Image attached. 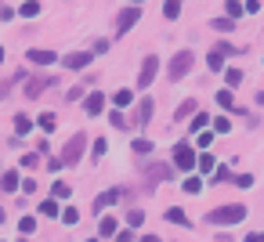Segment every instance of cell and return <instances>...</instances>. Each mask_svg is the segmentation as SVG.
Here are the masks:
<instances>
[{"mask_svg":"<svg viewBox=\"0 0 264 242\" xmlns=\"http://www.w3.org/2000/svg\"><path fill=\"white\" fill-rule=\"evenodd\" d=\"M242 217H246V206H242V202H232V206H217V210L206 213V220H210V224H235V220H242Z\"/></svg>","mask_w":264,"mask_h":242,"instance_id":"6da1fadb","label":"cell"},{"mask_svg":"<svg viewBox=\"0 0 264 242\" xmlns=\"http://www.w3.org/2000/svg\"><path fill=\"white\" fill-rule=\"evenodd\" d=\"M84 148H87V137H84V134H72L69 145L62 148V166H76L80 155H84Z\"/></svg>","mask_w":264,"mask_h":242,"instance_id":"7a4b0ae2","label":"cell"},{"mask_svg":"<svg viewBox=\"0 0 264 242\" xmlns=\"http://www.w3.org/2000/svg\"><path fill=\"white\" fill-rule=\"evenodd\" d=\"M188 69H192V51H181V54H174L170 58V80H185L188 76Z\"/></svg>","mask_w":264,"mask_h":242,"instance_id":"3957f363","label":"cell"},{"mask_svg":"<svg viewBox=\"0 0 264 242\" xmlns=\"http://www.w3.org/2000/svg\"><path fill=\"white\" fill-rule=\"evenodd\" d=\"M47 87H54V76H29V80H25V98L36 101Z\"/></svg>","mask_w":264,"mask_h":242,"instance_id":"277c9868","label":"cell"},{"mask_svg":"<svg viewBox=\"0 0 264 242\" xmlns=\"http://www.w3.org/2000/svg\"><path fill=\"white\" fill-rule=\"evenodd\" d=\"M174 163H177V170H196V152H192V145H185L181 141L177 148H174Z\"/></svg>","mask_w":264,"mask_h":242,"instance_id":"5b68a950","label":"cell"},{"mask_svg":"<svg viewBox=\"0 0 264 242\" xmlns=\"http://www.w3.org/2000/svg\"><path fill=\"white\" fill-rule=\"evenodd\" d=\"M156 69H159L156 54H152V58H145V62H141V76H138V87H152V80H156Z\"/></svg>","mask_w":264,"mask_h":242,"instance_id":"8992f818","label":"cell"},{"mask_svg":"<svg viewBox=\"0 0 264 242\" xmlns=\"http://www.w3.org/2000/svg\"><path fill=\"white\" fill-rule=\"evenodd\" d=\"M152 112H156V101H152V98H141V105H138V116H134V127H149Z\"/></svg>","mask_w":264,"mask_h":242,"instance_id":"52a82bcc","label":"cell"},{"mask_svg":"<svg viewBox=\"0 0 264 242\" xmlns=\"http://www.w3.org/2000/svg\"><path fill=\"white\" fill-rule=\"evenodd\" d=\"M138 18H141V11H138V7H127V11H120V18H116V25H120V29H116V33H127V29H131V25H138Z\"/></svg>","mask_w":264,"mask_h":242,"instance_id":"ba28073f","label":"cell"},{"mask_svg":"<svg viewBox=\"0 0 264 242\" xmlns=\"http://www.w3.org/2000/svg\"><path fill=\"white\" fill-rule=\"evenodd\" d=\"M84 109H87V116H102V109H105V98H102V90H94V94H87Z\"/></svg>","mask_w":264,"mask_h":242,"instance_id":"9c48e42d","label":"cell"},{"mask_svg":"<svg viewBox=\"0 0 264 242\" xmlns=\"http://www.w3.org/2000/svg\"><path fill=\"white\" fill-rule=\"evenodd\" d=\"M62 62H66V69H87V65H90V54H87V51H72L69 58H62Z\"/></svg>","mask_w":264,"mask_h":242,"instance_id":"30bf717a","label":"cell"},{"mask_svg":"<svg viewBox=\"0 0 264 242\" xmlns=\"http://www.w3.org/2000/svg\"><path fill=\"white\" fill-rule=\"evenodd\" d=\"M120 195H123L120 188H109V192H102V195L94 199V213H98V210H105V206H112V202L120 199Z\"/></svg>","mask_w":264,"mask_h":242,"instance_id":"8fae6325","label":"cell"},{"mask_svg":"<svg viewBox=\"0 0 264 242\" xmlns=\"http://www.w3.org/2000/svg\"><path fill=\"white\" fill-rule=\"evenodd\" d=\"M25 58H29L33 65H51L54 58H58V54H54V51H40V47H33L29 54H25Z\"/></svg>","mask_w":264,"mask_h":242,"instance_id":"7c38bea8","label":"cell"},{"mask_svg":"<svg viewBox=\"0 0 264 242\" xmlns=\"http://www.w3.org/2000/svg\"><path fill=\"white\" fill-rule=\"evenodd\" d=\"M145 174H149V177H156V181H170V177H174V170H170V163H156V166H149Z\"/></svg>","mask_w":264,"mask_h":242,"instance_id":"4fadbf2b","label":"cell"},{"mask_svg":"<svg viewBox=\"0 0 264 242\" xmlns=\"http://www.w3.org/2000/svg\"><path fill=\"white\" fill-rule=\"evenodd\" d=\"M18 80H25V72H15V76H11V80H0V101H4L7 94H11V87H15V83H18Z\"/></svg>","mask_w":264,"mask_h":242,"instance_id":"5bb4252c","label":"cell"},{"mask_svg":"<svg viewBox=\"0 0 264 242\" xmlns=\"http://www.w3.org/2000/svg\"><path fill=\"white\" fill-rule=\"evenodd\" d=\"M18 15H22V18H36V15H40V0H25V4L18 7Z\"/></svg>","mask_w":264,"mask_h":242,"instance_id":"9a60e30c","label":"cell"},{"mask_svg":"<svg viewBox=\"0 0 264 242\" xmlns=\"http://www.w3.org/2000/svg\"><path fill=\"white\" fill-rule=\"evenodd\" d=\"M167 220H170V224H185V228L192 224V220L185 217V210H177V206H174V210H167Z\"/></svg>","mask_w":264,"mask_h":242,"instance_id":"2e32d148","label":"cell"},{"mask_svg":"<svg viewBox=\"0 0 264 242\" xmlns=\"http://www.w3.org/2000/svg\"><path fill=\"white\" fill-rule=\"evenodd\" d=\"M98 235H102V239L116 235V220H112V217H102V224H98Z\"/></svg>","mask_w":264,"mask_h":242,"instance_id":"e0dca14e","label":"cell"},{"mask_svg":"<svg viewBox=\"0 0 264 242\" xmlns=\"http://www.w3.org/2000/svg\"><path fill=\"white\" fill-rule=\"evenodd\" d=\"M29 127H33V119H29V116H15V134H18V137L29 134Z\"/></svg>","mask_w":264,"mask_h":242,"instance_id":"ac0fdd59","label":"cell"},{"mask_svg":"<svg viewBox=\"0 0 264 242\" xmlns=\"http://www.w3.org/2000/svg\"><path fill=\"white\" fill-rule=\"evenodd\" d=\"M40 159H44L40 152H25V155H22V166H25V170H36V166H40Z\"/></svg>","mask_w":264,"mask_h":242,"instance_id":"d6986e66","label":"cell"},{"mask_svg":"<svg viewBox=\"0 0 264 242\" xmlns=\"http://www.w3.org/2000/svg\"><path fill=\"white\" fill-rule=\"evenodd\" d=\"M0 184H4V192H15V188H18L22 181H18V174L11 170V174H4V177H0Z\"/></svg>","mask_w":264,"mask_h":242,"instance_id":"ffe728a7","label":"cell"},{"mask_svg":"<svg viewBox=\"0 0 264 242\" xmlns=\"http://www.w3.org/2000/svg\"><path fill=\"white\" fill-rule=\"evenodd\" d=\"M206 65H210V72H221V69H224V58H221V51H210Z\"/></svg>","mask_w":264,"mask_h":242,"instance_id":"44dd1931","label":"cell"},{"mask_svg":"<svg viewBox=\"0 0 264 242\" xmlns=\"http://www.w3.org/2000/svg\"><path fill=\"white\" fill-rule=\"evenodd\" d=\"M163 15H167V18H177V15H181V0H167V4H163Z\"/></svg>","mask_w":264,"mask_h":242,"instance_id":"7402d4cb","label":"cell"},{"mask_svg":"<svg viewBox=\"0 0 264 242\" xmlns=\"http://www.w3.org/2000/svg\"><path fill=\"white\" fill-rule=\"evenodd\" d=\"M112 101H116L120 109H127V105L134 101V94H131V90H116V94H112Z\"/></svg>","mask_w":264,"mask_h":242,"instance_id":"603a6c76","label":"cell"},{"mask_svg":"<svg viewBox=\"0 0 264 242\" xmlns=\"http://www.w3.org/2000/svg\"><path fill=\"white\" fill-rule=\"evenodd\" d=\"M192 112H196V101H192V98L177 105V119H185V116H192Z\"/></svg>","mask_w":264,"mask_h":242,"instance_id":"cb8c5ba5","label":"cell"},{"mask_svg":"<svg viewBox=\"0 0 264 242\" xmlns=\"http://www.w3.org/2000/svg\"><path fill=\"white\" fill-rule=\"evenodd\" d=\"M69 181H54V199H69Z\"/></svg>","mask_w":264,"mask_h":242,"instance_id":"d4e9b609","label":"cell"},{"mask_svg":"<svg viewBox=\"0 0 264 242\" xmlns=\"http://www.w3.org/2000/svg\"><path fill=\"white\" fill-rule=\"evenodd\" d=\"M90 152H94V159H102V155L109 152V141H105V137H98V141L90 145Z\"/></svg>","mask_w":264,"mask_h":242,"instance_id":"484cf974","label":"cell"},{"mask_svg":"<svg viewBox=\"0 0 264 242\" xmlns=\"http://www.w3.org/2000/svg\"><path fill=\"white\" fill-rule=\"evenodd\" d=\"M18 231H22V235H33V231H36V220H33V217H22V220H18Z\"/></svg>","mask_w":264,"mask_h":242,"instance_id":"4316f807","label":"cell"},{"mask_svg":"<svg viewBox=\"0 0 264 242\" xmlns=\"http://www.w3.org/2000/svg\"><path fill=\"white\" fill-rule=\"evenodd\" d=\"M224 80H228V87H239V83H242V69H228Z\"/></svg>","mask_w":264,"mask_h":242,"instance_id":"83f0119b","label":"cell"},{"mask_svg":"<svg viewBox=\"0 0 264 242\" xmlns=\"http://www.w3.org/2000/svg\"><path fill=\"white\" fill-rule=\"evenodd\" d=\"M214 130H217V134H228V130H232L228 116H217V119H214Z\"/></svg>","mask_w":264,"mask_h":242,"instance_id":"f1b7e54d","label":"cell"},{"mask_svg":"<svg viewBox=\"0 0 264 242\" xmlns=\"http://www.w3.org/2000/svg\"><path fill=\"white\" fill-rule=\"evenodd\" d=\"M40 213H44V217H58V202H40Z\"/></svg>","mask_w":264,"mask_h":242,"instance_id":"f546056e","label":"cell"},{"mask_svg":"<svg viewBox=\"0 0 264 242\" xmlns=\"http://www.w3.org/2000/svg\"><path fill=\"white\" fill-rule=\"evenodd\" d=\"M217 105H221V109H235V101H232V90H221V94H217Z\"/></svg>","mask_w":264,"mask_h":242,"instance_id":"4dcf8cb0","label":"cell"},{"mask_svg":"<svg viewBox=\"0 0 264 242\" xmlns=\"http://www.w3.org/2000/svg\"><path fill=\"white\" fill-rule=\"evenodd\" d=\"M224 7H228V18H239L242 15V0H228Z\"/></svg>","mask_w":264,"mask_h":242,"instance_id":"1f68e13d","label":"cell"},{"mask_svg":"<svg viewBox=\"0 0 264 242\" xmlns=\"http://www.w3.org/2000/svg\"><path fill=\"white\" fill-rule=\"evenodd\" d=\"M214 29H221V33H232V29H235V22H232V18H217V22H214Z\"/></svg>","mask_w":264,"mask_h":242,"instance_id":"d6a6232c","label":"cell"},{"mask_svg":"<svg viewBox=\"0 0 264 242\" xmlns=\"http://www.w3.org/2000/svg\"><path fill=\"white\" fill-rule=\"evenodd\" d=\"M141 220H145V213H141V210H131V213H127V224H131V228H138Z\"/></svg>","mask_w":264,"mask_h":242,"instance_id":"836d02e7","label":"cell"},{"mask_svg":"<svg viewBox=\"0 0 264 242\" xmlns=\"http://www.w3.org/2000/svg\"><path fill=\"white\" fill-rule=\"evenodd\" d=\"M199 188H203V181H199V177H188V181H185V192H188V195H196Z\"/></svg>","mask_w":264,"mask_h":242,"instance_id":"e575fe53","label":"cell"},{"mask_svg":"<svg viewBox=\"0 0 264 242\" xmlns=\"http://www.w3.org/2000/svg\"><path fill=\"white\" fill-rule=\"evenodd\" d=\"M62 220H66V224H76V220H80V213L69 206V210H62Z\"/></svg>","mask_w":264,"mask_h":242,"instance_id":"d590c367","label":"cell"},{"mask_svg":"<svg viewBox=\"0 0 264 242\" xmlns=\"http://www.w3.org/2000/svg\"><path fill=\"white\" fill-rule=\"evenodd\" d=\"M196 166H199L203 174H210V170H214V159H210V155H203V159H196Z\"/></svg>","mask_w":264,"mask_h":242,"instance_id":"8d00e7d4","label":"cell"},{"mask_svg":"<svg viewBox=\"0 0 264 242\" xmlns=\"http://www.w3.org/2000/svg\"><path fill=\"white\" fill-rule=\"evenodd\" d=\"M235 184H239V188H250V184H253V177H250V174H235V177H232Z\"/></svg>","mask_w":264,"mask_h":242,"instance_id":"74e56055","label":"cell"},{"mask_svg":"<svg viewBox=\"0 0 264 242\" xmlns=\"http://www.w3.org/2000/svg\"><path fill=\"white\" fill-rule=\"evenodd\" d=\"M80 98H84V87H69L66 90V101H80Z\"/></svg>","mask_w":264,"mask_h":242,"instance_id":"f35d334b","label":"cell"},{"mask_svg":"<svg viewBox=\"0 0 264 242\" xmlns=\"http://www.w3.org/2000/svg\"><path fill=\"white\" fill-rule=\"evenodd\" d=\"M149 148H152V141H145V137H138V141H134V152H141V155H145Z\"/></svg>","mask_w":264,"mask_h":242,"instance_id":"ab89813d","label":"cell"},{"mask_svg":"<svg viewBox=\"0 0 264 242\" xmlns=\"http://www.w3.org/2000/svg\"><path fill=\"white\" fill-rule=\"evenodd\" d=\"M40 127H44V130H54V116L44 112V116H40Z\"/></svg>","mask_w":264,"mask_h":242,"instance_id":"60d3db41","label":"cell"},{"mask_svg":"<svg viewBox=\"0 0 264 242\" xmlns=\"http://www.w3.org/2000/svg\"><path fill=\"white\" fill-rule=\"evenodd\" d=\"M112 127H120V130H127V116H123V112H112Z\"/></svg>","mask_w":264,"mask_h":242,"instance_id":"b9f144b4","label":"cell"},{"mask_svg":"<svg viewBox=\"0 0 264 242\" xmlns=\"http://www.w3.org/2000/svg\"><path fill=\"white\" fill-rule=\"evenodd\" d=\"M18 188H22V192H25V195H33V192H36V181H33V177H29V181H22V184H18Z\"/></svg>","mask_w":264,"mask_h":242,"instance_id":"7bdbcfd3","label":"cell"},{"mask_svg":"<svg viewBox=\"0 0 264 242\" xmlns=\"http://www.w3.org/2000/svg\"><path fill=\"white\" fill-rule=\"evenodd\" d=\"M116 242H134V231H120V235H116Z\"/></svg>","mask_w":264,"mask_h":242,"instance_id":"ee69618b","label":"cell"},{"mask_svg":"<svg viewBox=\"0 0 264 242\" xmlns=\"http://www.w3.org/2000/svg\"><path fill=\"white\" fill-rule=\"evenodd\" d=\"M246 242H264V231H253V235H246Z\"/></svg>","mask_w":264,"mask_h":242,"instance_id":"f6af8a7d","label":"cell"},{"mask_svg":"<svg viewBox=\"0 0 264 242\" xmlns=\"http://www.w3.org/2000/svg\"><path fill=\"white\" fill-rule=\"evenodd\" d=\"M141 242H159V239H156V235H145V239H141Z\"/></svg>","mask_w":264,"mask_h":242,"instance_id":"bcb514c9","label":"cell"},{"mask_svg":"<svg viewBox=\"0 0 264 242\" xmlns=\"http://www.w3.org/2000/svg\"><path fill=\"white\" fill-rule=\"evenodd\" d=\"M0 62H4V47H0Z\"/></svg>","mask_w":264,"mask_h":242,"instance_id":"7dc6e473","label":"cell"},{"mask_svg":"<svg viewBox=\"0 0 264 242\" xmlns=\"http://www.w3.org/2000/svg\"><path fill=\"white\" fill-rule=\"evenodd\" d=\"M0 220H4V210H0Z\"/></svg>","mask_w":264,"mask_h":242,"instance_id":"c3c4849f","label":"cell"},{"mask_svg":"<svg viewBox=\"0 0 264 242\" xmlns=\"http://www.w3.org/2000/svg\"><path fill=\"white\" fill-rule=\"evenodd\" d=\"M87 242H98V239H87Z\"/></svg>","mask_w":264,"mask_h":242,"instance_id":"681fc988","label":"cell"},{"mask_svg":"<svg viewBox=\"0 0 264 242\" xmlns=\"http://www.w3.org/2000/svg\"><path fill=\"white\" fill-rule=\"evenodd\" d=\"M134 4H141V0H134Z\"/></svg>","mask_w":264,"mask_h":242,"instance_id":"f907efd6","label":"cell"}]
</instances>
